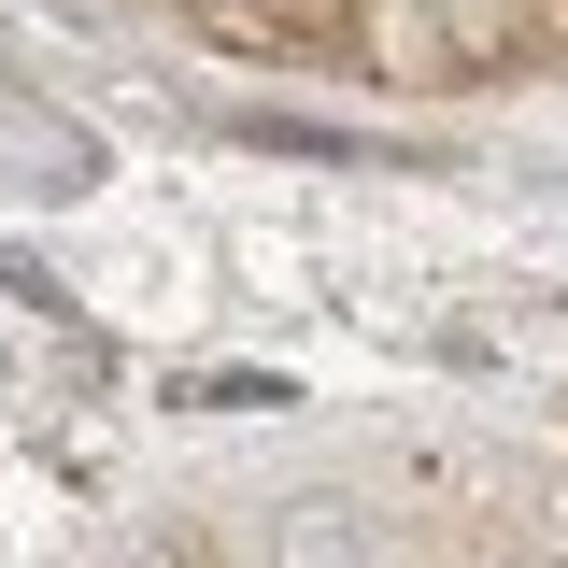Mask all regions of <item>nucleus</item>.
<instances>
[{"label": "nucleus", "instance_id": "obj_1", "mask_svg": "<svg viewBox=\"0 0 568 568\" xmlns=\"http://www.w3.org/2000/svg\"><path fill=\"white\" fill-rule=\"evenodd\" d=\"M0 185H29V200H85L100 185V142L71 129L58 100H29L14 71H0Z\"/></svg>", "mask_w": 568, "mask_h": 568}]
</instances>
